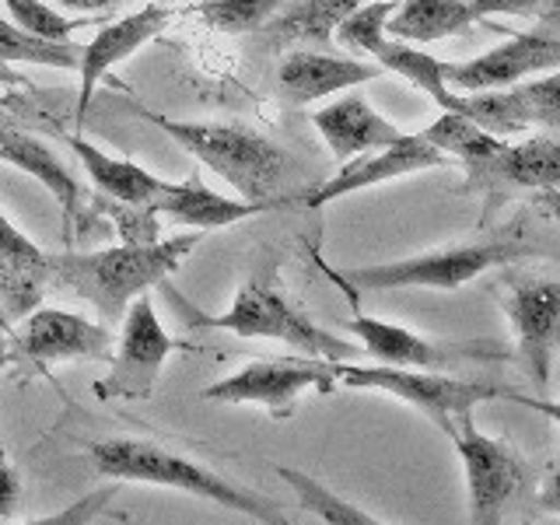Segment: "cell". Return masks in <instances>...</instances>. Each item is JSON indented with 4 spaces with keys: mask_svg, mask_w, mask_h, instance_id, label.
Listing matches in <instances>:
<instances>
[{
    "mask_svg": "<svg viewBox=\"0 0 560 525\" xmlns=\"http://www.w3.org/2000/svg\"><path fill=\"white\" fill-rule=\"evenodd\" d=\"M402 0H372L361 11H354L347 22L337 28V39L350 49H361L368 57H375L382 70H393V74L407 78L417 84L420 92H428L442 113H463L466 109V95L448 88L445 81V63L428 57L424 49H417L410 43L396 39V35L385 32V18H389Z\"/></svg>",
    "mask_w": 560,
    "mask_h": 525,
    "instance_id": "9c48e42d",
    "label": "cell"
},
{
    "mask_svg": "<svg viewBox=\"0 0 560 525\" xmlns=\"http://www.w3.org/2000/svg\"><path fill=\"white\" fill-rule=\"evenodd\" d=\"M337 361L323 358H259L249 361L242 372L207 385L200 399L228 402V407H262L277 420L294 413V402L305 393H337Z\"/></svg>",
    "mask_w": 560,
    "mask_h": 525,
    "instance_id": "ba28073f",
    "label": "cell"
},
{
    "mask_svg": "<svg viewBox=\"0 0 560 525\" xmlns=\"http://www.w3.org/2000/svg\"><path fill=\"white\" fill-rule=\"evenodd\" d=\"M189 326L235 332V337L245 340H280L302 350L305 358H323V361H350L364 354V347L332 337L302 305L291 302L284 284H280L277 259L259 262L249 273V280H242L238 294L221 315H189Z\"/></svg>",
    "mask_w": 560,
    "mask_h": 525,
    "instance_id": "277c9868",
    "label": "cell"
},
{
    "mask_svg": "<svg viewBox=\"0 0 560 525\" xmlns=\"http://www.w3.org/2000/svg\"><path fill=\"white\" fill-rule=\"evenodd\" d=\"M536 508H539L542 515L560 518V455L553 459V466L547 469V477H542V483H539Z\"/></svg>",
    "mask_w": 560,
    "mask_h": 525,
    "instance_id": "e575fe53",
    "label": "cell"
},
{
    "mask_svg": "<svg viewBox=\"0 0 560 525\" xmlns=\"http://www.w3.org/2000/svg\"><path fill=\"white\" fill-rule=\"evenodd\" d=\"M63 8L70 11H84V14H98V11H109V8H119L127 4V0H60Z\"/></svg>",
    "mask_w": 560,
    "mask_h": 525,
    "instance_id": "8d00e7d4",
    "label": "cell"
},
{
    "mask_svg": "<svg viewBox=\"0 0 560 525\" xmlns=\"http://www.w3.org/2000/svg\"><path fill=\"white\" fill-rule=\"evenodd\" d=\"M46 249H39L32 238H25L18 228L0 214V262L14 273V277H22L28 280V284L35 288H43V280H46Z\"/></svg>",
    "mask_w": 560,
    "mask_h": 525,
    "instance_id": "4dcf8cb0",
    "label": "cell"
},
{
    "mask_svg": "<svg viewBox=\"0 0 560 525\" xmlns=\"http://www.w3.org/2000/svg\"><path fill=\"white\" fill-rule=\"evenodd\" d=\"M67 148L78 154V162L84 165L88 179H92L95 189L102 192V200L140 207V210H151L154 214V200H158V192H162L165 179H158L154 172L127 162V158L105 154L102 148H95L92 140H84L81 133L67 137Z\"/></svg>",
    "mask_w": 560,
    "mask_h": 525,
    "instance_id": "603a6c76",
    "label": "cell"
},
{
    "mask_svg": "<svg viewBox=\"0 0 560 525\" xmlns=\"http://www.w3.org/2000/svg\"><path fill=\"white\" fill-rule=\"evenodd\" d=\"M288 0H192L179 14L221 35H256Z\"/></svg>",
    "mask_w": 560,
    "mask_h": 525,
    "instance_id": "4316f807",
    "label": "cell"
},
{
    "mask_svg": "<svg viewBox=\"0 0 560 525\" xmlns=\"http://www.w3.org/2000/svg\"><path fill=\"white\" fill-rule=\"evenodd\" d=\"M14 361H113V337L102 323L84 319L67 308H39L11 332Z\"/></svg>",
    "mask_w": 560,
    "mask_h": 525,
    "instance_id": "2e32d148",
    "label": "cell"
},
{
    "mask_svg": "<svg viewBox=\"0 0 560 525\" xmlns=\"http://www.w3.org/2000/svg\"><path fill=\"white\" fill-rule=\"evenodd\" d=\"M0 162H11L14 168L35 175V179L57 197V203L63 207V218L70 224L78 221L81 186L74 183V175L63 168V162L43 144V140H35L28 133H18L4 116H0Z\"/></svg>",
    "mask_w": 560,
    "mask_h": 525,
    "instance_id": "cb8c5ba5",
    "label": "cell"
},
{
    "mask_svg": "<svg viewBox=\"0 0 560 525\" xmlns=\"http://www.w3.org/2000/svg\"><path fill=\"white\" fill-rule=\"evenodd\" d=\"M312 122H315V130L323 133V140L329 144L332 158H337L340 165H347L350 158H358V154L378 151L402 137V130L393 127L382 113H375L361 92H350L337 102L323 105L319 113H312Z\"/></svg>",
    "mask_w": 560,
    "mask_h": 525,
    "instance_id": "7402d4cb",
    "label": "cell"
},
{
    "mask_svg": "<svg viewBox=\"0 0 560 525\" xmlns=\"http://www.w3.org/2000/svg\"><path fill=\"white\" fill-rule=\"evenodd\" d=\"M189 343L175 340L165 332L158 319L151 294H140L122 315L119 326V347L113 354L109 375L95 382V396L102 402L113 399H148L154 393V382L162 375L165 361Z\"/></svg>",
    "mask_w": 560,
    "mask_h": 525,
    "instance_id": "8fae6325",
    "label": "cell"
},
{
    "mask_svg": "<svg viewBox=\"0 0 560 525\" xmlns=\"http://www.w3.org/2000/svg\"><path fill=\"white\" fill-rule=\"evenodd\" d=\"M542 70H560V39L550 32H508L504 43L480 52L466 63H445L448 88L469 92H501L515 88L518 81L542 74Z\"/></svg>",
    "mask_w": 560,
    "mask_h": 525,
    "instance_id": "5bb4252c",
    "label": "cell"
},
{
    "mask_svg": "<svg viewBox=\"0 0 560 525\" xmlns=\"http://www.w3.org/2000/svg\"><path fill=\"white\" fill-rule=\"evenodd\" d=\"M113 501H116V487H98L92 494L78 498L74 504H67L63 512H52L46 518H35L25 525H92L102 515H116Z\"/></svg>",
    "mask_w": 560,
    "mask_h": 525,
    "instance_id": "1f68e13d",
    "label": "cell"
},
{
    "mask_svg": "<svg viewBox=\"0 0 560 525\" xmlns=\"http://www.w3.org/2000/svg\"><path fill=\"white\" fill-rule=\"evenodd\" d=\"M448 442L463 463L466 494H469V525H504L515 501L529 490L533 480L529 463L504 438L483 434L472 413L455 420Z\"/></svg>",
    "mask_w": 560,
    "mask_h": 525,
    "instance_id": "52a82bcc",
    "label": "cell"
},
{
    "mask_svg": "<svg viewBox=\"0 0 560 525\" xmlns=\"http://www.w3.org/2000/svg\"><path fill=\"white\" fill-rule=\"evenodd\" d=\"M424 137L438 151H445L448 158H455V162H463V165H477V162H483V158L498 154L504 144L501 137L487 133L480 122H472L463 113H442L424 130Z\"/></svg>",
    "mask_w": 560,
    "mask_h": 525,
    "instance_id": "83f0119b",
    "label": "cell"
},
{
    "mask_svg": "<svg viewBox=\"0 0 560 525\" xmlns=\"http://www.w3.org/2000/svg\"><path fill=\"white\" fill-rule=\"evenodd\" d=\"M140 119H148L151 127L168 133L186 154H192L203 168L232 186L242 200L253 203H277L280 210L302 203L305 192H284L288 179L294 175V158L273 144L270 137H262L238 122H189L172 119L162 113H148L133 105Z\"/></svg>",
    "mask_w": 560,
    "mask_h": 525,
    "instance_id": "7a4b0ae2",
    "label": "cell"
},
{
    "mask_svg": "<svg viewBox=\"0 0 560 525\" xmlns=\"http://www.w3.org/2000/svg\"><path fill=\"white\" fill-rule=\"evenodd\" d=\"M343 329L354 332L364 354H372L378 364L417 368V372H452L463 364H494L512 358V350L498 340H428L407 326L385 323L364 312L350 315Z\"/></svg>",
    "mask_w": 560,
    "mask_h": 525,
    "instance_id": "30bf717a",
    "label": "cell"
},
{
    "mask_svg": "<svg viewBox=\"0 0 560 525\" xmlns=\"http://www.w3.org/2000/svg\"><path fill=\"white\" fill-rule=\"evenodd\" d=\"M525 256H536V245L515 238V235H498V238H480V242H459L445 245V249H431L420 256L393 259V262H372V267H354V270H326L337 284L358 288V291H399V288H428V291H455L477 280L480 273L504 267Z\"/></svg>",
    "mask_w": 560,
    "mask_h": 525,
    "instance_id": "5b68a950",
    "label": "cell"
},
{
    "mask_svg": "<svg viewBox=\"0 0 560 525\" xmlns=\"http://www.w3.org/2000/svg\"><path fill=\"white\" fill-rule=\"evenodd\" d=\"M504 315L515 332V354L536 389L550 385V364L560 347V280L525 277L504 291Z\"/></svg>",
    "mask_w": 560,
    "mask_h": 525,
    "instance_id": "4fadbf2b",
    "label": "cell"
},
{
    "mask_svg": "<svg viewBox=\"0 0 560 525\" xmlns=\"http://www.w3.org/2000/svg\"><path fill=\"white\" fill-rule=\"evenodd\" d=\"M533 525H560V518H553V515H550V518H542V522H533Z\"/></svg>",
    "mask_w": 560,
    "mask_h": 525,
    "instance_id": "ab89813d",
    "label": "cell"
},
{
    "mask_svg": "<svg viewBox=\"0 0 560 525\" xmlns=\"http://www.w3.org/2000/svg\"><path fill=\"white\" fill-rule=\"evenodd\" d=\"M463 192L483 197V224L504 200L518 197V192H557L560 197V140L529 137L522 144L504 140L498 154L466 165Z\"/></svg>",
    "mask_w": 560,
    "mask_h": 525,
    "instance_id": "7c38bea8",
    "label": "cell"
},
{
    "mask_svg": "<svg viewBox=\"0 0 560 525\" xmlns=\"http://www.w3.org/2000/svg\"><path fill=\"white\" fill-rule=\"evenodd\" d=\"M463 116L494 137H515L525 127H550L560 133V70L501 92H469Z\"/></svg>",
    "mask_w": 560,
    "mask_h": 525,
    "instance_id": "ac0fdd59",
    "label": "cell"
},
{
    "mask_svg": "<svg viewBox=\"0 0 560 525\" xmlns=\"http://www.w3.org/2000/svg\"><path fill=\"white\" fill-rule=\"evenodd\" d=\"M448 165H452V158L445 151H438L424 133H402L399 140H393V144H385L378 151L350 158L347 165L337 168L332 179H326L315 189H305L302 203L315 210V207H326L340 197H350V192L393 183V179H402V175H413V172L448 168Z\"/></svg>",
    "mask_w": 560,
    "mask_h": 525,
    "instance_id": "9a60e30c",
    "label": "cell"
},
{
    "mask_svg": "<svg viewBox=\"0 0 560 525\" xmlns=\"http://www.w3.org/2000/svg\"><path fill=\"white\" fill-rule=\"evenodd\" d=\"M175 18H179V11H175V8L148 4V8L127 14V18H119V22L102 25L92 35V43H84V57H81V67H78V74H81V95H78V116H74L78 127H84V119H88V105H92L95 84L109 74L113 67L127 63L140 46H148L151 39H158V35H162L175 22Z\"/></svg>",
    "mask_w": 560,
    "mask_h": 525,
    "instance_id": "e0dca14e",
    "label": "cell"
},
{
    "mask_svg": "<svg viewBox=\"0 0 560 525\" xmlns=\"http://www.w3.org/2000/svg\"><path fill=\"white\" fill-rule=\"evenodd\" d=\"M364 4H372V0H288V4L253 35V49L288 52L302 43L329 46L337 28Z\"/></svg>",
    "mask_w": 560,
    "mask_h": 525,
    "instance_id": "d6986e66",
    "label": "cell"
},
{
    "mask_svg": "<svg viewBox=\"0 0 560 525\" xmlns=\"http://www.w3.org/2000/svg\"><path fill=\"white\" fill-rule=\"evenodd\" d=\"M18 508H22V477L11 466L8 452L0 448V525H8Z\"/></svg>",
    "mask_w": 560,
    "mask_h": 525,
    "instance_id": "d6a6232c",
    "label": "cell"
},
{
    "mask_svg": "<svg viewBox=\"0 0 560 525\" xmlns=\"http://www.w3.org/2000/svg\"><path fill=\"white\" fill-rule=\"evenodd\" d=\"M277 477L294 490V498H298V504L305 508V512H312L315 518H323L326 525H389V522H382L375 515H368L364 508L340 498L337 490H329L326 483H319L302 469L277 466Z\"/></svg>",
    "mask_w": 560,
    "mask_h": 525,
    "instance_id": "484cf974",
    "label": "cell"
},
{
    "mask_svg": "<svg viewBox=\"0 0 560 525\" xmlns=\"http://www.w3.org/2000/svg\"><path fill=\"white\" fill-rule=\"evenodd\" d=\"M92 466L102 477L122 483L183 490L189 498H203L210 504L228 508V512L249 515L259 525H294L280 501L262 498L256 490L235 483L232 477H221L218 469L189 459L179 448L148 442V438H109V442L92 445Z\"/></svg>",
    "mask_w": 560,
    "mask_h": 525,
    "instance_id": "3957f363",
    "label": "cell"
},
{
    "mask_svg": "<svg viewBox=\"0 0 560 525\" xmlns=\"http://www.w3.org/2000/svg\"><path fill=\"white\" fill-rule=\"evenodd\" d=\"M382 74L378 63L337 57V52H312V49H291L277 70L280 92L291 105H308L326 95L347 92V88L375 81Z\"/></svg>",
    "mask_w": 560,
    "mask_h": 525,
    "instance_id": "ffe728a7",
    "label": "cell"
},
{
    "mask_svg": "<svg viewBox=\"0 0 560 525\" xmlns=\"http://www.w3.org/2000/svg\"><path fill=\"white\" fill-rule=\"evenodd\" d=\"M8 364H14V350H11V332H0V372Z\"/></svg>",
    "mask_w": 560,
    "mask_h": 525,
    "instance_id": "74e56055",
    "label": "cell"
},
{
    "mask_svg": "<svg viewBox=\"0 0 560 525\" xmlns=\"http://www.w3.org/2000/svg\"><path fill=\"white\" fill-rule=\"evenodd\" d=\"M200 238L203 232H183L165 242H122L98 253H49L46 280L92 302L105 323H119L140 294L183 267Z\"/></svg>",
    "mask_w": 560,
    "mask_h": 525,
    "instance_id": "6da1fadb",
    "label": "cell"
},
{
    "mask_svg": "<svg viewBox=\"0 0 560 525\" xmlns=\"http://www.w3.org/2000/svg\"><path fill=\"white\" fill-rule=\"evenodd\" d=\"M515 402L518 407H525V410H536V413H542V417H550L553 424H560V399H533V396H515Z\"/></svg>",
    "mask_w": 560,
    "mask_h": 525,
    "instance_id": "d590c367",
    "label": "cell"
},
{
    "mask_svg": "<svg viewBox=\"0 0 560 525\" xmlns=\"http://www.w3.org/2000/svg\"><path fill=\"white\" fill-rule=\"evenodd\" d=\"M4 4H8V18L18 28L39 35L46 43H70L74 28H84V22L67 18L63 11H52L43 0H4Z\"/></svg>",
    "mask_w": 560,
    "mask_h": 525,
    "instance_id": "f546056e",
    "label": "cell"
},
{
    "mask_svg": "<svg viewBox=\"0 0 560 525\" xmlns=\"http://www.w3.org/2000/svg\"><path fill=\"white\" fill-rule=\"evenodd\" d=\"M84 46L78 43H46L39 35L22 32L8 14H0V63H39L57 70H78Z\"/></svg>",
    "mask_w": 560,
    "mask_h": 525,
    "instance_id": "f1b7e54d",
    "label": "cell"
},
{
    "mask_svg": "<svg viewBox=\"0 0 560 525\" xmlns=\"http://www.w3.org/2000/svg\"><path fill=\"white\" fill-rule=\"evenodd\" d=\"M480 22L469 0H402L385 18V32L402 43H438L448 35H463Z\"/></svg>",
    "mask_w": 560,
    "mask_h": 525,
    "instance_id": "d4e9b609",
    "label": "cell"
},
{
    "mask_svg": "<svg viewBox=\"0 0 560 525\" xmlns=\"http://www.w3.org/2000/svg\"><path fill=\"white\" fill-rule=\"evenodd\" d=\"M270 210H280V207L253 203L242 197H221V192L203 186L200 175H189L183 183L165 179L162 192H158V200H154L158 218H172L175 224H186L189 232H214V228L238 224L256 214H270Z\"/></svg>",
    "mask_w": 560,
    "mask_h": 525,
    "instance_id": "44dd1931",
    "label": "cell"
},
{
    "mask_svg": "<svg viewBox=\"0 0 560 525\" xmlns=\"http://www.w3.org/2000/svg\"><path fill=\"white\" fill-rule=\"evenodd\" d=\"M337 382L347 389H372L385 393L407 407L420 410L445 438L455 431V420L472 413L480 402L508 399L515 402L518 393L490 382H463L442 372H417V368H393V364H343L337 361Z\"/></svg>",
    "mask_w": 560,
    "mask_h": 525,
    "instance_id": "8992f818",
    "label": "cell"
},
{
    "mask_svg": "<svg viewBox=\"0 0 560 525\" xmlns=\"http://www.w3.org/2000/svg\"><path fill=\"white\" fill-rule=\"evenodd\" d=\"M0 84H25V78L14 74L11 63H0Z\"/></svg>",
    "mask_w": 560,
    "mask_h": 525,
    "instance_id": "f35d334b",
    "label": "cell"
},
{
    "mask_svg": "<svg viewBox=\"0 0 560 525\" xmlns=\"http://www.w3.org/2000/svg\"><path fill=\"white\" fill-rule=\"evenodd\" d=\"M469 4L480 14V22H487L490 14H522V18L539 14V0H469Z\"/></svg>",
    "mask_w": 560,
    "mask_h": 525,
    "instance_id": "836d02e7",
    "label": "cell"
}]
</instances>
